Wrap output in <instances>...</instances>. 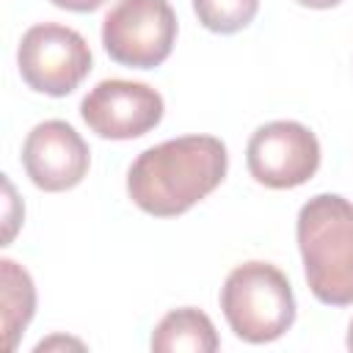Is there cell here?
<instances>
[{
    "label": "cell",
    "instance_id": "cell-6",
    "mask_svg": "<svg viewBox=\"0 0 353 353\" xmlns=\"http://www.w3.org/2000/svg\"><path fill=\"white\" fill-rule=\"evenodd\" d=\"M245 165L248 174L265 188H298L320 168V141L301 121H268L248 138Z\"/></svg>",
    "mask_w": 353,
    "mask_h": 353
},
{
    "label": "cell",
    "instance_id": "cell-11",
    "mask_svg": "<svg viewBox=\"0 0 353 353\" xmlns=\"http://www.w3.org/2000/svg\"><path fill=\"white\" fill-rule=\"evenodd\" d=\"M199 22L212 33H237L254 22L259 0H193Z\"/></svg>",
    "mask_w": 353,
    "mask_h": 353
},
{
    "label": "cell",
    "instance_id": "cell-5",
    "mask_svg": "<svg viewBox=\"0 0 353 353\" xmlns=\"http://www.w3.org/2000/svg\"><path fill=\"white\" fill-rule=\"evenodd\" d=\"M17 63L28 88L47 97H66L91 72V50L77 30L41 22L22 33Z\"/></svg>",
    "mask_w": 353,
    "mask_h": 353
},
{
    "label": "cell",
    "instance_id": "cell-1",
    "mask_svg": "<svg viewBox=\"0 0 353 353\" xmlns=\"http://www.w3.org/2000/svg\"><path fill=\"white\" fill-rule=\"evenodd\" d=\"M229 154L215 135H182L149 146L127 171V193L154 218H176L207 199L226 176Z\"/></svg>",
    "mask_w": 353,
    "mask_h": 353
},
{
    "label": "cell",
    "instance_id": "cell-2",
    "mask_svg": "<svg viewBox=\"0 0 353 353\" xmlns=\"http://www.w3.org/2000/svg\"><path fill=\"white\" fill-rule=\"evenodd\" d=\"M312 295L328 306L353 303V204L336 193L312 196L295 223Z\"/></svg>",
    "mask_w": 353,
    "mask_h": 353
},
{
    "label": "cell",
    "instance_id": "cell-4",
    "mask_svg": "<svg viewBox=\"0 0 353 353\" xmlns=\"http://www.w3.org/2000/svg\"><path fill=\"white\" fill-rule=\"evenodd\" d=\"M176 41V14L168 0H119L102 19L105 52L130 69L160 66Z\"/></svg>",
    "mask_w": 353,
    "mask_h": 353
},
{
    "label": "cell",
    "instance_id": "cell-8",
    "mask_svg": "<svg viewBox=\"0 0 353 353\" xmlns=\"http://www.w3.org/2000/svg\"><path fill=\"white\" fill-rule=\"evenodd\" d=\"M91 152L80 132L61 121L50 119L36 124L22 143V165L30 182L47 193H61L83 182L88 174Z\"/></svg>",
    "mask_w": 353,
    "mask_h": 353
},
{
    "label": "cell",
    "instance_id": "cell-12",
    "mask_svg": "<svg viewBox=\"0 0 353 353\" xmlns=\"http://www.w3.org/2000/svg\"><path fill=\"white\" fill-rule=\"evenodd\" d=\"M50 3L58 8H66V11H77V14H88V11H97L99 6H105V0H50Z\"/></svg>",
    "mask_w": 353,
    "mask_h": 353
},
{
    "label": "cell",
    "instance_id": "cell-13",
    "mask_svg": "<svg viewBox=\"0 0 353 353\" xmlns=\"http://www.w3.org/2000/svg\"><path fill=\"white\" fill-rule=\"evenodd\" d=\"M295 3H301V6H306V8H334V6H339L342 0H295Z\"/></svg>",
    "mask_w": 353,
    "mask_h": 353
},
{
    "label": "cell",
    "instance_id": "cell-10",
    "mask_svg": "<svg viewBox=\"0 0 353 353\" xmlns=\"http://www.w3.org/2000/svg\"><path fill=\"white\" fill-rule=\"evenodd\" d=\"M0 281H3V331H6V347L14 350L19 334L28 328L33 312H36V287L25 268H19L14 259L0 262Z\"/></svg>",
    "mask_w": 353,
    "mask_h": 353
},
{
    "label": "cell",
    "instance_id": "cell-14",
    "mask_svg": "<svg viewBox=\"0 0 353 353\" xmlns=\"http://www.w3.org/2000/svg\"><path fill=\"white\" fill-rule=\"evenodd\" d=\"M347 347L353 350V320H350V328H347Z\"/></svg>",
    "mask_w": 353,
    "mask_h": 353
},
{
    "label": "cell",
    "instance_id": "cell-7",
    "mask_svg": "<svg viewBox=\"0 0 353 353\" xmlns=\"http://www.w3.org/2000/svg\"><path fill=\"white\" fill-rule=\"evenodd\" d=\"M163 97L132 80H102L80 102V116L91 132L110 141L141 138L163 119Z\"/></svg>",
    "mask_w": 353,
    "mask_h": 353
},
{
    "label": "cell",
    "instance_id": "cell-3",
    "mask_svg": "<svg viewBox=\"0 0 353 353\" xmlns=\"http://www.w3.org/2000/svg\"><path fill=\"white\" fill-rule=\"evenodd\" d=\"M221 309L234 336L251 345L273 342L295 323V295L287 276L259 259L243 262L226 276Z\"/></svg>",
    "mask_w": 353,
    "mask_h": 353
},
{
    "label": "cell",
    "instance_id": "cell-9",
    "mask_svg": "<svg viewBox=\"0 0 353 353\" xmlns=\"http://www.w3.org/2000/svg\"><path fill=\"white\" fill-rule=\"evenodd\" d=\"M218 334L212 320L193 306H182V309H171L154 328L152 334V350L154 353H179V350H190V353H215L218 350Z\"/></svg>",
    "mask_w": 353,
    "mask_h": 353
}]
</instances>
